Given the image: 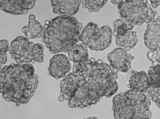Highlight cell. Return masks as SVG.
Instances as JSON below:
<instances>
[{"label":"cell","instance_id":"1","mask_svg":"<svg viewBox=\"0 0 160 119\" xmlns=\"http://www.w3.org/2000/svg\"><path fill=\"white\" fill-rule=\"evenodd\" d=\"M38 84V77L32 64H12L1 70L0 90L3 98L15 103L17 107L29 102Z\"/></svg>","mask_w":160,"mask_h":119},{"label":"cell","instance_id":"2","mask_svg":"<svg viewBox=\"0 0 160 119\" xmlns=\"http://www.w3.org/2000/svg\"><path fill=\"white\" fill-rule=\"evenodd\" d=\"M82 28L75 17H56L46 21L42 41L51 53L67 52L78 42Z\"/></svg>","mask_w":160,"mask_h":119},{"label":"cell","instance_id":"3","mask_svg":"<svg viewBox=\"0 0 160 119\" xmlns=\"http://www.w3.org/2000/svg\"><path fill=\"white\" fill-rule=\"evenodd\" d=\"M73 69L96 90L101 97H110L118 92V71L101 60L91 58L75 63Z\"/></svg>","mask_w":160,"mask_h":119},{"label":"cell","instance_id":"4","mask_svg":"<svg viewBox=\"0 0 160 119\" xmlns=\"http://www.w3.org/2000/svg\"><path fill=\"white\" fill-rule=\"evenodd\" d=\"M118 9L124 21L135 26L149 23L155 20L157 14L145 0H123Z\"/></svg>","mask_w":160,"mask_h":119},{"label":"cell","instance_id":"5","mask_svg":"<svg viewBox=\"0 0 160 119\" xmlns=\"http://www.w3.org/2000/svg\"><path fill=\"white\" fill-rule=\"evenodd\" d=\"M11 57L18 64L42 63L44 61V47L42 44H34L22 36L17 37L10 47Z\"/></svg>","mask_w":160,"mask_h":119},{"label":"cell","instance_id":"6","mask_svg":"<svg viewBox=\"0 0 160 119\" xmlns=\"http://www.w3.org/2000/svg\"><path fill=\"white\" fill-rule=\"evenodd\" d=\"M112 37V31L109 27L100 28L98 24L91 22L82 30L79 41L92 51H103L111 46Z\"/></svg>","mask_w":160,"mask_h":119},{"label":"cell","instance_id":"7","mask_svg":"<svg viewBox=\"0 0 160 119\" xmlns=\"http://www.w3.org/2000/svg\"><path fill=\"white\" fill-rule=\"evenodd\" d=\"M124 93L132 106L134 119H151L152 117L150 109L151 102L148 95L131 90Z\"/></svg>","mask_w":160,"mask_h":119},{"label":"cell","instance_id":"8","mask_svg":"<svg viewBox=\"0 0 160 119\" xmlns=\"http://www.w3.org/2000/svg\"><path fill=\"white\" fill-rule=\"evenodd\" d=\"M108 58L110 66L115 71L128 73L131 68V62L134 57L124 49H115L108 54Z\"/></svg>","mask_w":160,"mask_h":119},{"label":"cell","instance_id":"9","mask_svg":"<svg viewBox=\"0 0 160 119\" xmlns=\"http://www.w3.org/2000/svg\"><path fill=\"white\" fill-rule=\"evenodd\" d=\"M70 60L67 56L57 54L51 58L48 68V75L56 80L63 78L71 69Z\"/></svg>","mask_w":160,"mask_h":119},{"label":"cell","instance_id":"10","mask_svg":"<svg viewBox=\"0 0 160 119\" xmlns=\"http://www.w3.org/2000/svg\"><path fill=\"white\" fill-rule=\"evenodd\" d=\"M112 109L115 119H134L132 106L125 93H121L112 99Z\"/></svg>","mask_w":160,"mask_h":119},{"label":"cell","instance_id":"11","mask_svg":"<svg viewBox=\"0 0 160 119\" xmlns=\"http://www.w3.org/2000/svg\"><path fill=\"white\" fill-rule=\"evenodd\" d=\"M35 0H1L2 11L15 15H25L35 6Z\"/></svg>","mask_w":160,"mask_h":119},{"label":"cell","instance_id":"12","mask_svg":"<svg viewBox=\"0 0 160 119\" xmlns=\"http://www.w3.org/2000/svg\"><path fill=\"white\" fill-rule=\"evenodd\" d=\"M143 39L148 49L160 51V16L148 23Z\"/></svg>","mask_w":160,"mask_h":119},{"label":"cell","instance_id":"13","mask_svg":"<svg viewBox=\"0 0 160 119\" xmlns=\"http://www.w3.org/2000/svg\"><path fill=\"white\" fill-rule=\"evenodd\" d=\"M128 87L135 92L146 94L150 87L148 75L143 71H135L132 70L128 72Z\"/></svg>","mask_w":160,"mask_h":119},{"label":"cell","instance_id":"14","mask_svg":"<svg viewBox=\"0 0 160 119\" xmlns=\"http://www.w3.org/2000/svg\"><path fill=\"white\" fill-rule=\"evenodd\" d=\"M53 12L61 17H72L78 12L81 0H52Z\"/></svg>","mask_w":160,"mask_h":119},{"label":"cell","instance_id":"15","mask_svg":"<svg viewBox=\"0 0 160 119\" xmlns=\"http://www.w3.org/2000/svg\"><path fill=\"white\" fill-rule=\"evenodd\" d=\"M22 31L28 39H35L42 36L44 27L37 21L35 16L31 14L28 17V25L23 27Z\"/></svg>","mask_w":160,"mask_h":119},{"label":"cell","instance_id":"16","mask_svg":"<svg viewBox=\"0 0 160 119\" xmlns=\"http://www.w3.org/2000/svg\"><path fill=\"white\" fill-rule=\"evenodd\" d=\"M138 41V35L135 31H128L124 36L115 37L116 44L127 51L135 48Z\"/></svg>","mask_w":160,"mask_h":119},{"label":"cell","instance_id":"17","mask_svg":"<svg viewBox=\"0 0 160 119\" xmlns=\"http://www.w3.org/2000/svg\"><path fill=\"white\" fill-rule=\"evenodd\" d=\"M68 58L75 63L83 62L88 60V53L87 47L82 44H77L68 52Z\"/></svg>","mask_w":160,"mask_h":119},{"label":"cell","instance_id":"18","mask_svg":"<svg viewBox=\"0 0 160 119\" xmlns=\"http://www.w3.org/2000/svg\"><path fill=\"white\" fill-rule=\"evenodd\" d=\"M113 35L115 37L124 36L128 31H132L134 28L133 24L124 20L118 19L113 22Z\"/></svg>","mask_w":160,"mask_h":119},{"label":"cell","instance_id":"19","mask_svg":"<svg viewBox=\"0 0 160 119\" xmlns=\"http://www.w3.org/2000/svg\"><path fill=\"white\" fill-rule=\"evenodd\" d=\"M108 2L107 0H83L82 1V7L83 8H87L90 12H97L103 7Z\"/></svg>","mask_w":160,"mask_h":119},{"label":"cell","instance_id":"20","mask_svg":"<svg viewBox=\"0 0 160 119\" xmlns=\"http://www.w3.org/2000/svg\"><path fill=\"white\" fill-rule=\"evenodd\" d=\"M147 93L150 99L155 103L160 110V83L159 85L155 88L149 87Z\"/></svg>","mask_w":160,"mask_h":119},{"label":"cell","instance_id":"21","mask_svg":"<svg viewBox=\"0 0 160 119\" xmlns=\"http://www.w3.org/2000/svg\"><path fill=\"white\" fill-rule=\"evenodd\" d=\"M9 49V42L6 40H3L0 42V62L5 64L8 62L7 52Z\"/></svg>","mask_w":160,"mask_h":119},{"label":"cell","instance_id":"22","mask_svg":"<svg viewBox=\"0 0 160 119\" xmlns=\"http://www.w3.org/2000/svg\"><path fill=\"white\" fill-rule=\"evenodd\" d=\"M148 59L152 62L154 67L159 62L160 58V53L158 51H151L148 53Z\"/></svg>","mask_w":160,"mask_h":119},{"label":"cell","instance_id":"23","mask_svg":"<svg viewBox=\"0 0 160 119\" xmlns=\"http://www.w3.org/2000/svg\"><path fill=\"white\" fill-rule=\"evenodd\" d=\"M152 7L157 8L160 6V1H150Z\"/></svg>","mask_w":160,"mask_h":119},{"label":"cell","instance_id":"24","mask_svg":"<svg viewBox=\"0 0 160 119\" xmlns=\"http://www.w3.org/2000/svg\"><path fill=\"white\" fill-rule=\"evenodd\" d=\"M154 71L156 73L160 75V61L157 65L154 67Z\"/></svg>","mask_w":160,"mask_h":119},{"label":"cell","instance_id":"25","mask_svg":"<svg viewBox=\"0 0 160 119\" xmlns=\"http://www.w3.org/2000/svg\"><path fill=\"white\" fill-rule=\"evenodd\" d=\"M123 0H117V1H112L111 0V2L114 5H118L122 2Z\"/></svg>","mask_w":160,"mask_h":119},{"label":"cell","instance_id":"26","mask_svg":"<svg viewBox=\"0 0 160 119\" xmlns=\"http://www.w3.org/2000/svg\"><path fill=\"white\" fill-rule=\"evenodd\" d=\"M58 100H59L60 102H62L64 100H65L64 97L61 95H60L59 97H58Z\"/></svg>","mask_w":160,"mask_h":119},{"label":"cell","instance_id":"27","mask_svg":"<svg viewBox=\"0 0 160 119\" xmlns=\"http://www.w3.org/2000/svg\"><path fill=\"white\" fill-rule=\"evenodd\" d=\"M83 119H99L97 117H88V118H84Z\"/></svg>","mask_w":160,"mask_h":119}]
</instances>
